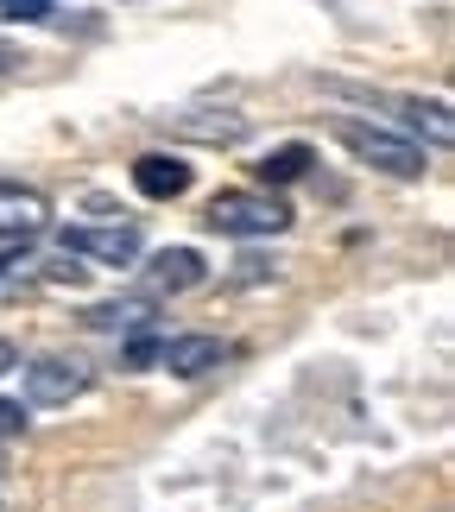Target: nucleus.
Returning a JSON list of instances; mask_svg holds the SVG:
<instances>
[{"label":"nucleus","mask_w":455,"mask_h":512,"mask_svg":"<svg viewBox=\"0 0 455 512\" xmlns=\"http://www.w3.org/2000/svg\"><path fill=\"white\" fill-rule=\"evenodd\" d=\"M329 133H335V146H348L361 165L386 171V177H418L424 171V146L405 140V133H392V127H380V121H367V114H335Z\"/></svg>","instance_id":"obj_1"},{"label":"nucleus","mask_w":455,"mask_h":512,"mask_svg":"<svg viewBox=\"0 0 455 512\" xmlns=\"http://www.w3.org/2000/svg\"><path fill=\"white\" fill-rule=\"evenodd\" d=\"M209 234H234V241H260V234H285L291 228V203L279 190H222L203 209Z\"/></svg>","instance_id":"obj_2"},{"label":"nucleus","mask_w":455,"mask_h":512,"mask_svg":"<svg viewBox=\"0 0 455 512\" xmlns=\"http://www.w3.org/2000/svg\"><path fill=\"white\" fill-rule=\"evenodd\" d=\"M57 247H64L70 260H95V266H133L146 253V241H140L133 222H108V228L70 222V228H57Z\"/></svg>","instance_id":"obj_3"},{"label":"nucleus","mask_w":455,"mask_h":512,"mask_svg":"<svg viewBox=\"0 0 455 512\" xmlns=\"http://www.w3.org/2000/svg\"><path fill=\"white\" fill-rule=\"evenodd\" d=\"M95 386V367L83 354H38L26 367V405H70Z\"/></svg>","instance_id":"obj_4"},{"label":"nucleus","mask_w":455,"mask_h":512,"mask_svg":"<svg viewBox=\"0 0 455 512\" xmlns=\"http://www.w3.org/2000/svg\"><path fill=\"white\" fill-rule=\"evenodd\" d=\"M45 228H51V196L19 184V177H0V241H32Z\"/></svg>","instance_id":"obj_5"},{"label":"nucleus","mask_w":455,"mask_h":512,"mask_svg":"<svg viewBox=\"0 0 455 512\" xmlns=\"http://www.w3.org/2000/svg\"><path fill=\"white\" fill-rule=\"evenodd\" d=\"M228 342L222 336H165V348H158V367L177 373V380H203V373H215L228 361Z\"/></svg>","instance_id":"obj_6"},{"label":"nucleus","mask_w":455,"mask_h":512,"mask_svg":"<svg viewBox=\"0 0 455 512\" xmlns=\"http://www.w3.org/2000/svg\"><path fill=\"white\" fill-rule=\"evenodd\" d=\"M196 165H184L177 152H146V159H133V190L146 196V203H177V196L190 190Z\"/></svg>","instance_id":"obj_7"},{"label":"nucleus","mask_w":455,"mask_h":512,"mask_svg":"<svg viewBox=\"0 0 455 512\" xmlns=\"http://www.w3.org/2000/svg\"><path fill=\"white\" fill-rule=\"evenodd\" d=\"M380 102L399 114V121L411 127V133H424L430 146H455V121H449V102H418V95H380Z\"/></svg>","instance_id":"obj_8"},{"label":"nucleus","mask_w":455,"mask_h":512,"mask_svg":"<svg viewBox=\"0 0 455 512\" xmlns=\"http://www.w3.org/2000/svg\"><path fill=\"white\" fill-rule=\"evenodd\" d=\"M203 279H209V266H203L196 247H165V253H152V266H146L152 291H196Z\"/></svg>","instance_id":"obj_9"},{"label":"nucleus","mask_w":455,"mask_h":512,"mask_svg":"<svg viewBox=\"0 0 455 512\" xmlns=\"http://www.w3.org/2000/svg\"><path fill=\"white\" fill-rule=\"evenodd\" d=\"M152 317H158V298H152V291H133V298L95 304L83 323H89V329H114V336H121V329H127V336H140V329H152Z\"/></svg>","instance_id":"obj_10"},{"label":"nucleus","mask_w":455,"mask_h":512,"mask_svg":"<svg viewBox=\"0 0 455 512\" xmlns=\"http://www.w3.org/2000/svg\"><path fill=\"white\" fill-rule=\"evenodd\" d=\"M310 165H316V152H310L304 140H291V146H272L266 159L253 165V177H260V184L272 190V184H298V177H304Z\"/></svg>","instance_id":"obj_11"},{"label":"nucleus","mask_w":455,"mask_h":512,"mask_svg":"<svg viewBox=\"0 0 455 512\" xmlns=\"http://www.w3.org/2000/svg\"><path fill=\"white\" fill-rule=\"evenodd\" d=\"M177 133H184V140H203V146H234V140H247V114L222 108V121H196V114H177Z\"/></svg>","instance_id":"obj_12"},{"label":"nucleus","mask_w":455,"mask_h":512,"mask_svg":"<svg viewBox=\"0 0 455 512\" xmlns=\"http://www.w3.org/2000/svg\"><path fill=\"white\" fill-rule=\"evenodd\" d=\"M158 348H165V336H152V329H140V336H127L121 361H127V367H152V361H158Z\"/></svg>","instance_id":"obj_13"},{"label":"nucleus","mask_w":455,"mask_h":512,"mask_svg":"<svg viewBox=\"0 0 455 512\" xmlns=\"http://www.w3.org/2000/svg\"><path fill=\"white\" fill-rule=\"evenodd\" d=\"M45 13H51V0H0V19H13V26H32Z\"/></svg>","instance_id":"obj_14"},{"label":"nucleus","mask_w":455,"mask_h":512,"mask_svg":"<svg viewBox=\"0 0 455 512\" xmlns=\"http://www.w3.org/2000/svg\"><path fill=\"white\" fill-rule=\"evenodd\" d=\"M7 437H26V405L19 399H0V443Z\"/></svg>","instance_id":"obj_15"},{"label":"nucleus","mask_w":455,"mask_h":512,"mask_svg":"<svg viewBox=\"0 0 455 512\" xmlns=\"http://www.w3.org/2000/svg\"><path fill=\"white\" fill-rule=\"evenodd\" d=\"M26 266H38V260H26V253H0V285L26 279Z\"/></svg>","instance_id":"obj_16"},{"label":"nucleus","mask_w":455,"mask_h":512,"mask_svg":"<svg viewBox=\"0 0 455 512\" xmlns=\"http://www.w3.org/2000/svg\"><path fill=\"white\" fill-rule=\"evenodd\" d=\"M13 367H19V348H13L7 336H0V373H13Z\"/></svg>","instance_id":"obj_17"},{"label":"nucleus","mask_w":455,"mask_h":512,"mask_svg":"<svg viewBox=\"0 0 455 512\" xmlns=\"http://www.w3.org/2000/svg\"><path fill=\"white\" fill-rule=\"evenodd\" d=\"M13 64H26V51H13V45H0V70H13Z\"/></svg>","instance_id":"obj_18"}]
</instances>
